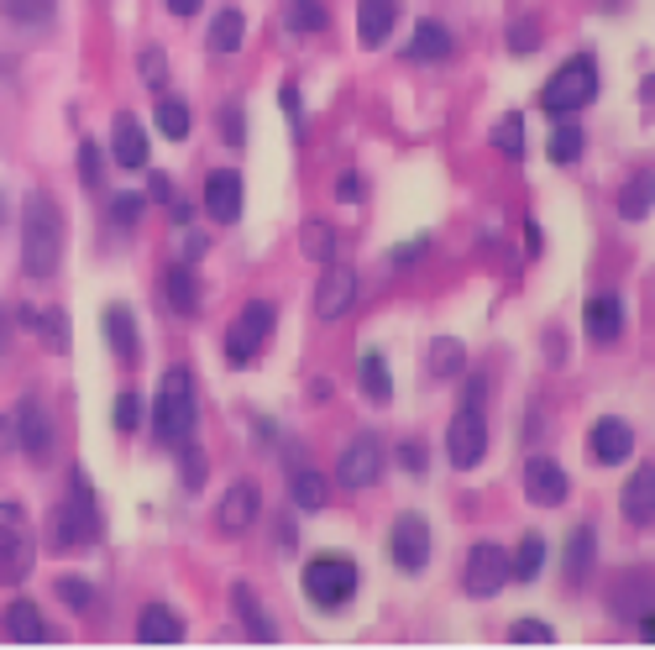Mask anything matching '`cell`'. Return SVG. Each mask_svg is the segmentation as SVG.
Returning <instances> with one entry per match:
<instances>
[{
  "instance_id": "cell-42",
  "label": "cell",
  "mask_w": 655,
  "mask_h": 650,
  "mask_svg": "<svg viewBox=\"0 0 655 650\" xmlns=\"http://www.w3.org/2000/svg\"><path fill=\"white\" fill-rule=\"evenodd\" d=\"M582 148H588V137H582L577 126H562V132L551 137V163H577Z\"/></svg>"
},
{
  "instance_id": "cell-27",
  "label": "cell",
  "mask_w": 655,
  "mask_h": 650,
  "mask_svg": "<svg viewBox=\"0 0 655 650\" xmlns=\"http://www.w3.org/2000/svg\"><path fill=\"white\" fill-rule=\"evenodd\" d=\"M105 336H111V347H116L121 362H137L142 347H137V325H131V310L126 304H111L105 310Z\"/></svg>"
},
{
  "instance_id": "cell-44",
  "label": "cell",
  "mask_w": 655,
  "mask_h": 650,
  "mask_svg": "<svg viewBox=\"0 0 655 650\" xmlns=\"http://www.w3.org/2000/svg\"><path fill=\"white\" fill-rule=\"evenodd\" d=\"M179 483H184V493H200V488H205V457L189 441H184V457H179Z\"/></svg>"
},
{
  "instance_id": "cell-19",
  "label": "cell",
  "mask_w": 655,
  "mask_h": 650,
  "mask_svg": "<svg viewBox=\"0 0 655 650\" xmlns=\"http://www.w3.org/2000/svg\"><path fill=\"white\" fill-rule=\"evenodd\" d=\"M111 148H116V163L121 168H148V132H142V121L131 116V111H121L116 126H111Z\"/></svg>"
},
{
  "instance_id": "cell-31",
  "label": "cell",
  "mask_w": 655,
  "mask_h": 650,
  "mask_svg": "<svg viewBox=\"0 0 655 650\" xmlns=\"http://www.w3.org/2000/svg\"><path fill=\"white\" fill-rule=\"evenodd\" d=\"M357 378H362V388H367L373 404H388V399H393V378H388V367H383V352H362Z\"/></svg>"
},
{
  "instance_id": "cell-3",
  "label": "cell",
  "mask_w": 655,
  "mask_h": 650,
  "mask_svg": "<svg viewBox=\"0 0 655 650\" xmlns=\"http://www.w3.org/2000/svg\"><path fill=\"white\" fill-rule=\"evenodd\" d=\"M357 583H362L357 562H352V557H336V551L310 557V566H304V598H310V603H320V609H341V603H352Z\"/></svg>"
},
{
  "instance_id": "cell-34",
  "label": "cell",
  "mask_w": 655,
  "mask_h": 650,
  "mask_svg": "<svg viewBox=\"0 0 655 650\" xmlns=\"http://www.w3.org/2000/svg\"><path fill=\"white\" fill-rule=\"evenodd\" d=\"M0 11H5V22H16V27H48L53 11H59V0H0Z\"/></svg>"
},
{
  "instance_id": "cell-23",
  "label": "cell",
  "mask_w": 655,
  "mask_h": 650,
  "mask_svg": "<svg viewBox=\"0 0 655 650\" xmlns=\"http://www.w3.org/2000/svg\"><path fill=\"white\" fill-rule=\"evenodd\" d=\"M619 503H625L629 525H651V520H655V467H651V462H645V467L625 483V499H619Z\"/></svg>"
},
{
  "instance_id": "cell-4",
  "label": "cell",
  "mask_w": 655,
  "mask_h": 650,
  "mask_svg": "<svg viewBox=\"0 0 655 650\" xmlns=\"http://www.w3.org/2000/svg\"><path fill=\"white\" fill-rule=\"evenodd\" d=\"M37 562V535L22 503H0V583H27Z\"/></svg>"
},
{
  "instance_id": "cell-7",
  "label": "cell",
  "mask_w": 655,
  "mask_h": 650,
  "mask_svg": "<svg viewBox=\"0 0 655 650\" xmlns=\"http://www.w3.org/2000/svg\"><path fill=\"white\" fill-rule=\"evenodd\" d=\"M268 336H273V304L252 299L237 321H231V330H226V362H231V367H252L257 352L268 347Z\"/></svg>"
},
{
  "instance_id": "cell-50",
  "label": "cell",
  "mask_w": 655,
  "mask_h": 650,
  "mask_svg": "<svg viewBox=\"0 0 655 650\" xmlns=\"http://www.w3.org/2000/svg\"><path fill=\"white\" fill-rule=\"evenodd\" d=\"M508 48H514V53H536V48H540V27H536V22L508 27Z\"/></svg>"
},
{
  "instance_id": "cell-37",
  "label": "cell",
  "mask_w": 655,
  "mask_h": 650,
  "mask_svg": "<svg viewBox=\"0 0 655 650\" xmlns=\"http://www.w3.org/2000/svg\"><path fill=\"white\" fill-rule=\"evenodd\" d=\"M299 247H304L310 263H336V232H330L326 221H310L304 237H299Z\"/></svg>"
},
{
  "instance_id": "cell-57",
  "label": "cell",
  "mask_w": 655,
  "mask_h": 650,
  "mask_svg": "<svg viewBox=\"0 0 655 650\" xmlns=\"http://www.w3.org/2000/svg\"><path fill=\"white\" fill-rule=\"evenodd\" d=\"M399 462H404L410 473H419V467H425V446H404V451H399Z\"/></svg>"
},
{
  "instance_id": "cell-46",
  "label": "cell",
  "mask_w": 655,
  "mask_h": 650,
  "mask_svg": "<svg viewBox=\"0 0 655 650\" xmlns=\"http://www.w3.org/2000/svg\"><path fill=\"white\" fill-rule=\"evenodd\" d=\"M215 126H221L226 148H241V142H247V116H241V105H221V116H215Z\"/></svg>"
},
{
  "instance_id": "cell-40",
  "label": "cell",
  "mask_w": 655,
  "mask_h": 650,
  "mask_svg": "<svg viewBox=\"0 0 655 650\" xmlns=\"http://www.w3.org/2000/svg\"><path fill=\"white\" fill-rule=\"evenodd\" d=\"M493 148L504 152L508 163H519V158H525V121H519V116L499 121V126H493Z\"/></svg>"
},
{
  "instance_id": "cell-35",
  "label": "cell",
  "mask_w": 655,
  "mask_h": 650,
  "mask_svg": "<svg viewBox=\"0 0 655 650\" xmlns=\"http://www.w3.org/2000/svg\"><path fill=\"white\" fill-rule=\"evenodd\" d=\"M651 184H655L651 168L625 184V195H619V215H625V221H645V215H651Z\"/></svg>"
},
{
  "instance_id": "cell-47",
  "label": "cell",
  "mask_w": 655,
  "mask_h": 650,
  "mask_svg": "<svg viewBox=\"0 0 655 650\" xmlns=\"http://www.w3.org/2000/svg\"><path fill=\"white\" fill-rule=\"evenodd\" d=\"M142 425V393H121L116 399V430L121 436H131Z\"/></svg>"
},
{
  "instance_id": "cell-33",
  "label": "cell",
  "mask_w": 655,
  "mask_h": 650,
  "mask_svg": "<svg viewBox=\"0 0 655 650\" xmlns=\"http://www.w3.org/2000/svg\"><path fill=\"white\" fill-rule=\"evenodd\" d=\"M540 566H545V540H540V535H525V540H519V551L508 557V577H519V583H536Z\"/></svg>"
},
{
  "instance_id": "cell-41",
  "label": "cell",
  "mask_w": 655,
  "mask_h": 650,
  "mask_svg": "<svg viewBox=\"0 0 655 650\" xmlns=\"http://www.w3.org/2000/svg\"><path fill=\"white\" fill-rule=\"evenodd\" d=\"M79 178H85V189H105V152H100V142H79Z\"/></svg>"
},
{
  "instance_id": "cell-11",
  "label": "cell",
  "mask_w": 655,
  "mask_h": 650,
  "mask_svg": "<svg viewBox=\"0 0 655 650\" xmlns=\"http://www.w3.org/2000/svg\"><path fill=\"white\" fill-rule=\"evenodd\" d=\"M383 473V446L378 436H357V441L341 451V462H336V483H347V488H373Z\"/></svg>"
},
{
  "instance_id": "cell-5",
  "label": "cell",
  "mask_w": 655,
  "mask_h": 650,
  "mask_svg": "<svg viewBox=\"0 0 655 650\" xmlns=\"http://www.w3.org/2000/svg\"><path fill=\"white\" fill-rule=\"evenodd\" d=\"M593 95H597V63L593 59H571L551 74V85H545V95H540V105H545L551 116H566V111L593 105Z\"/></svg>"
},
{
  "instance_id": "cell-58",
  "label": "cell",
  "mask_w": 655,
  "mask_h": 650,
  "mask_svg": "<svg viewBox=\"0 0 655 650\" xmlns=\"http://www.w3.org/2000/svg\"><path fill=\"white\" fill-rule=\"evenodd\" d=\"M168 11H174V16H194V11H200V0H168Z\"/></svg>"
},
{
  "instance_id": "cell-59",
  "label": "cell",
  "mask_w": 655,
  "mask_h": 650,
  "mask_svg": "<svg viewBox=\"0 0 655 650\" xmlns=\"http://www.w3.org/2000/svg\"><path fill=\"white\" fill-rule=\"evenodd\" d=\"M525 241H530V252H540V247H545V241H540V226H536V221H525Z\"/></svg>"
},
{
  "instance_id": "cell-45",
  "label": "cell",
  "mask_w": 655,
  "mask_h": 650,
  "mask_svg": "<svg viewBox=\"0 0 655 650\" xmlns=\"http://www.w3.org/2000/svg\"><path fill=\"white\" fill-rule=\"evenodd\" d=\"M142 210H148L142 195H116V200H111V221H116L121 232H131V226L142 221Z\"/></svg>"
},
{
  "instance_id": "cell-21",
  "label": "cell",
  "mask_w": 655,
  "mask_h": 650,
  "mask_svg": "<svg viewBox=\"0 0 655 650\" xmlns=\"http://www.w3.org/2000/svg\"><path fill=\"white\" fill-rule=\"evenodd\" d=\"M393 22H399V0H357V37H362V48H378V42H388Z\"/></svg>"
},
{
  "instance_id": "cell-39",
  "label": "cell",
  "mask_w": 655,
  "mask_h": 650,
  "mask_svg": "<svg viewBox=\"0 0 655 650\" xmlns=\"http://www.w3.org/2000/svg\"><path fill=\"white\" fill-rule=\"evenodd\" d=\"M462 362H467V352H462V341H451V336H441V341L430 347V373H436V378H456Z\"/></svg>"
},
{
  "instance_id": "cell-15",
  "label": "cell",
  "mask_w": 655,
  "mask_h": 650,
  "mask_svg": "<svg viewBox=\"0 0 655 650\" xmlns=\"http://www.w3.org/2000/svg\"><path fill=\"white\" fill-rule=\"evenodd\" d=\"M525 493H530V503H540V509H556V503H566V493H571V477H566L562 462L536 457V462L525 467Z\"/></svg>"
},
{
  "instance_id": "cell-8",
  "label": "cell",
  "mask_w": 655,
  "mask_h": 650,
  "mask_svg": "<svg viewBox=\"0 0 655 650\" xmlns=\"http://www.w3.org/2000/svg\"><path fill=\"white\" fill-rule=\"evenodd\" d=\"M446 457H451V467H462V473L488 457V420H482L477 404L456 410V420H451V430H446Z\"/></svg>"
},
{
  "instance_id": "cell-10",
  "label": "cell",
  "mask_w": 655,
  "mask_h": 650,
  "mask_svg": "<svg viewBox=\"0 0 655 650\" xmlns=\"http://www.w3.org/2000/svg\"><path fill=\"white\" fill-rule=\"evenodd\" d=\"M257 509H263V493H257V483H237V488H226V499L215 503V530L226 535V540H237L257 525Z\"/></svg>"
},
{
  "instance_id": "cell-26",
  "label": "cell",
  "mask_w": 655,
  "mask_h": 650,
  "mask_svg": "<svg viewBox=\"0 0 655 650\" xmlns=\"http://www.w3.org/2000/svg\"><path fill=\"white\" fill-rule=\"evenodd\" d=\"M137 635L152 640V646H174V640H184V624L168 603H152V609H142V620H137Z\"/></svg>"
},
{
  "instance_id": "cell-52",
  "label": "cell",
  "mask_w": 655,
  "mask_h": 650,
  "mask_svg": "<svg viewBox=\"0 0 655 650\" xmlns=\"http://www.w3.org/2000/svg\"><path fill=\"white\" fill-rule=\"evenodd\" d=\"M425 252H430V241H410V247H393V252H388V267H410V263H419Z\"/></svg>"
},
{
  "instance_id": "cell-17",
  "label": "cell",
  "mask_w": 655,
  "mask_h": 650,
  "mask_svg": "<svg viewBox=\"0 0 655 650\" xmlns=\"http://www.w3.org/2000/svg\"><path fill=\"white\" fill-rule=\"evenodd\" d=\"M614 609L625 620H645L651 614V566H629L614 577Z\"/></svg>"
},
{
  "instance_id": "cell-29",
  "label": "cell",
  "mask_w": 655,
  "mask_h": 650,
  "mask_svg": "<svg viewBox=\"0 0 655 650\" xmlns=\"http://www.w3.org/2000/svg\"><path fill=\"white\" fill-rule=\"evenodd\" d=\"M168 304H174V315H200V278L189 263L168 267Z\"/></svg>"
},
{
  "instance_id": "cell-43",
  "label": "cell",
  "mask_w": 655,
  "mask_h": 650,
  "mask_svg": "<svg viewBox=\"0 0 655 650\" xmlns=\"http://www.w3.org/2000/svg\"><path fill=\"white\" fill-rule=\"evenodd\" d=\"M59 598L68 609H79V614H90L95 603H100V592H95L90 583H79V577H59Z\"/></svg>"
},
{
  "instance_id": "cell-13",
  "label": "cell",
  "mask_w": 655,
  "mask_h": 650,
  "mask_svg": "<svg viewBox=\"0 0 655 650\" xmlns=\"http://www.w3.org/2000/svg\"><path fill=\"white\" fill-rule=\"evenodd\" d=\"M63 509H68V520H74V535H79V546H95L100 540V503H95V488H90V477L79 473H68V499H63Z\"/></svg>"
},
{
  "instance_id": "cell-16",
  "label": "cell",
  "mask_w": 655,
  "mask_h": 650,
  "mask_svg": "<svg viewBox=\"0 0 655 650\" xmlns=\"http://www.w3.org/2000/svg\"><path fill=\"white\" fill-rule=\"evenodd\" d=\"M588 451H593V462H603V467H619L629 451H634V430H629L625 420H597L593 430H588Z\"/></svg>"
},
{
  "instance_id": "cell-12",
  "label": "cell",
  "mask_w": 655,
  "mask_h": 650,
  "mask_svg": "<svg viewBox=\"0 0 655 650\" xmlns=\"http://www.w3.org/2000/svg\"><path fill=\"white\" fill-rule=\"evenodd\" d=\"M504 583H508V551L504 546H493V540L473 546V551H467V592L493 598Z\"/></svg>"
},
{
  "instance_id": "cell-32",
  "label": "cell",
  "mask_w": 655,
  "mask_h": 650,
  "mask_svg": "<svg viewBox=\"0 0 655 650\" xmlns=\"http://www.w3.org/2000/svg\"><path fill=\"white\" fill-rule=\"evenodd\" d=\"M189 126H194L189 105H184L179 95H163V100H158V132H163L168 142H184V137H189Z\"/></svg>"
},
{
  "instance_id": "cell-20",
  "label": "cell",
  "mask_w": 655,
  "mask_h": 650,
  "mask_svg": "<svg viewBox=\"0 0 655 650\" xmlns=\"http://www.w3.org/2000/svg\"><path fill=\"white\" fill-rule=\"evenodd\" d=\"M619 330H625V304H619V295L588 299V341L608 347V341H619Z\"/></svg>"
},
{
  "instance_id": "cell-55",
  "label": "cell",
  "mask_w": 655,
  "mask_h": 650,
  "mask_svg": "<svg viewBox=\"0 0 655 650\" xmlns=\"http://www.w3.org/2000/svg\"><path fill=\"white\" fill-rule=\"evenodd\" d=\"M148 200L168 205V200H174V178H168V174H148Z\"/></svg>"
},
{
  "instance_id": "cell-36",
  "label": "cell",
  "mask_w": 655,
  "mask_h": 650,
  "mask_svg": "<svg viewBox=\"0 0 655 650\" xmlns=\"http://www.w3.org/2000/svg\"><path fill=\"white\" fill-rule=\"evenodd\" d=\"M284 22H289V32H299V37H304V32H326V5H320V0H289V5H284Z\"/></svg>"
},
{
  "instance_id": "cell-22",
  "label": "cell",
  "mask_w": 655,
  "mask_h": 650,
  "mask_svg": "<svg viewBox=\"0 0 655 650\" xmlns=\"http://www.w3.org/2000/svg\"><path fill=\"white\" fill-rule=\"evenodd\" d=\"M593 566H597V535H593V525H577L571 540H566V583L582 588V583L593 577Z\"/></svg>"
},
{
  "instance_id": "cell-18",
  "label": "cell",
  "mask_w": 655,
  "mask_h": 650,
  "mask_svg": "<svg viewBox=\"0 0 655 650\" xmlns=\"http://www.w3.org/2000/svg\"><path fill=\"white\" fill-rule=\"evenodd\" d=\"M205 210L221 221V226H231L241 215V174L237 168H215L205 178Z\"/></svg>"
},
{
  "instance_id": "cell-61",
  "label": "cell",
  "mask_w": 655,
  "mask_h": 650,
  "mask_svg": "<svg viewBox=\"0 0 655 650\" xmlns=\"http://www.w3.org/2000/svg\"><path fill=\"white\" fill-rule=\"evenodd\" d=\"M0 226H5V205H0Z\"/></svg>"
},
{
  "instance_id": "cell-28",
  "label": "cell",
  "mask_w": 655,
  "mask_h": 650,
  "mask_svg": "<svg viewBox=\"0 0 655 650\" xmlns=\"http://www.w3.org/2000/svg\"><path fill=\"white\" fill-rule=\"evenodd\" d=\"M231 598H237V614H241V624H247V635H252V640H263V646H268V640H278V629H273V620L263 614L257 592L247 588V583H237V588H231Z\"/></svg>"
},
{
  "instance_id": "cell-9",
  "label": "cell",
  "mask_w": 655,
  "mask_h": 650,
  "mask_svg": "<svg viewBox=\"0 0 655 650\" xmlns=\"http://www.w3.org/2000/svg\"><path fill=\"white\" fill-rule=\"evenodd\" d=\"M388 557H393V566L399 572H425V562H430V525L419 520V514H399L393 520V530H388Z\"/></svg>"
},
{
  "instance_id": "cell-1",
  "label": "cell",
  "mask_w": 655,
  "mask_h": 650,
  "mask_svg": "<svg viewBox=\"0 0 655 650\" xmlns=\"http://www.w3.org/2000/svg\"><path fill=\"white\" fill-rule=\"evenodd\" d=\"M59 263H63V215L42 189H32L27 205H22V267L32 278H53Z\"/></svg>"
},
{
  "instance_id": "cell-54",
  "label": "cell",
  "mask_w": 655,
  "mask_h": 650,
  "mask_svg": "<svg viewBox=\"0 0 655 650\" xmlns=\"http://www.w3.org/2000/svg\"><path fill=\"white\" fill-rule=\"evenodd\" d=\"M278 100H284V116H289V126H304V111H299V85H284L278 89Z\"/></svg>"
},
{
  "instance_id": "cell-2",
  "label": "cell",
  "mask_w": 655,
  "mask_h": 650,
  "mask_svg": "<svg viewBox=\"0 0 655 650\" xmlns=\"http://www.w3.org/2000/svg\"><path fill=\"white\" fill-rule=\"evenodd\" d=\"M194 420H200V404H194V378L184 367H168L163 384H158V410H152V430L163 446H184L194 441Z\"/></svg>"
},
{
  "instance_id": "cell-25",
  "label": "cell",
  "mask_w": 655,
  "mask_h": 650,
  "mask_svg": "<svg viewBox=\"0 0 655 650\" xmlns=\"http://www.w3.org/2000/svg\"><path fill=\"white\" fill-rule=\"evenodd\" d=\"M410 63H446L451 59V32L441 22H419L415 27V42H410Z\"/></svg>"
},
{
  "instance_id": "cell-30",
  "label": "cell",
  "mask_w": 655,
  "mask_h": 650,
  "mask_svg": "<svg viewBox=\"0 0 655 650\" xmlns=\"http://www.w3.org/2000/svg\"><path fill=\"white\" fill-rule=\"evenodd\" d=\"M241 37H247V22H241V11L237 5H226L215 22H210V53H237L241 48Z\"/></svg>"
},
{
  "instance_id": "cell-38",
  "label": "cell",
  "mask_w": 655,
  "mask_h": 650,
  "mask_svg": "<svg viewBox=\"0 0 655 650\" xmlns=\"http://www.w3.org/2000/svg\"><path fill=\"white\" fill-rule=\"evenodd\" d=\"M294 503L299 509H326V499H330V488H326V477L320 473H310V467H294Z\"/></svg>"
},
{
  "instance_id": "cell-6",
  "label": "cell",
  "mask_w": 655,
  "mask_h": 650,
  "mask_svg": "<svg viewBox=\"0 0 655 650\" xmlns=\"http://www.w3.org/2000/svg\"><path fill=\"white\" fill-rule=\"evenodd\" d=\"M5 436H11V446H16L27 462H48V457H53V441H59V430H53V420L42 410V399H22V404L11 410V420H5Z\"/></svg>"
},
{
  "instance_id": "cell-56",
  "label": "cell",
  "mask_w": 655,
  "mask_h": 650,
  "mask_svg": "<svg viewBox=\"0 0 655 650\" xmlns=\"http://www.w3.org/2000/svg\"><path fill=\"white\" fill-rule=\"evenodd\" d=\"M482 393H488V384H482V378H467V388H462V404H477V410H482Z\"/></svg>"
},
{
  "instance_id": "cell-49",
  "label": "cell",
  "mask_w": 655,
  "mask_h": 650,
  "mask_svg": "<svg viewBox=\"0 0 655 650\" xmlns=\"http://www.w3.org/2000/svg\"><path fill=\"white\" fill-rule=\"evenodd\" d=\"M37 330H42V341L68 347V321H63V310H42V315H37Z\"/></svg>"
},
{
  "instance_id": "cell-53",
  "label": "cell",
  "mask_w": 655,
  "mask_h": 650,
  "mask_svg": "<svg viewBox=\"0 0 655 650\" xmlns=\"http://www.w3.org/2000/svg\"><path fill=\"white\" fill-rule=\"evenodd\" d=\"M362 195H367V189H362L357 174H341V178H336V200H341V205H357Z\"/></svg>"
},
{
  "instance_id": "cell-48",
  "label": "cell",
  "mask_w": 655,
  "mask_h": 650,
  "mask_svg": "<svg viewBox=\"0 0 655 650\" xmlns=\"http://www.w3.org/2000/svg\"><path fill=\"white\" fill-rule=\"evenodd\" d=\"M142 79H148L152 89H163L168 85V53H163V48H148V53H142Z\"/></svg>"
},
{
  "instance_id": "cell-24",
  "label": "cell",
  "mask_w": 655,
  "mask_h": 650,
  "mask_svg": "<svg viewBox=\"0 0 655 650\" xmlns=\"http://www.w3.org/2000/svg\"><path fill=\"white\" fill-rule=\"evenodd\" d=\"M0 635H5V640H27V646H37V640H48V624L37 614V603L16 598V603L5 609V620H0Z\"/></svg>"
},
{
  "instance_id": "cell-51",
  "label": "cell",
  "mask_w": 655,
  "mask_h": 650,
  "mask_svg": "<svg viewBox=\"0 0 655 650\" xmlns=\"http://www.w3.org/2000/svg\"><path fill=\"white\" fill-rule=\"evenodd\" d=\"M514 640H525V646H551V629L540 620H519L514 624Z\"/></svg>"
},
{
  "instance_id": "cell-14",
  "label": "cell",
  "mask_w": 655,
  "mask_h": 650,
  "mask_svg": "<svg viewBox=\"0 0 655 650\" xmlns=\"http://www.w3.org/2000/svg\"><path fill=\"white\" fill-rule=\"evenodd\" d=\"M352 299H357V273L341 263H326V278H320V289H315V315H320V321H341V315L352 310Z\"/></svg>"
},
{
  "instance_id": "cell-60",
  "label": "cell",
  "mask_w": 655,
  "mask_h": 650,
  "mask_svg": "<svg viewBox=\"0 0 655 650\" xmlns=\"http://www.w3.org/2000/svg\"><path fill=\"white\" fill-rule=\"evenodd\" d=\"M11 325H16L11 321V310H0V352H5V330H11Z\"/></svg>"
}]
</instances>
